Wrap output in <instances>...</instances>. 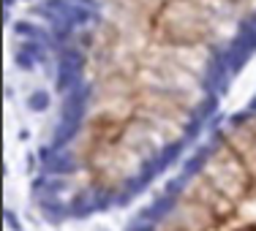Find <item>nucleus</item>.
<instances>
[{
  "label": "nucleus",
  "instance_id": "f257e3e1",
  "mask_svg": "<svg viewBox=\"0 0 256 231\" xmlns=\"http://www.w3.org/2000/svg\"><path fill=\"white\" fill-rule=\"evenodd\" d=\"M87 101H90V95L85 93L82 87L66 93V95H63V101H60V120L82 122L85 120V112H87Z\"/></svg>",
  "mask_w": 256,
  "mask_h": 231
},
{
  "label": "nucleus",
  "instance_id": "f03ea898",
  "mask_svg": "<svg viewBox=\"0 0 256 231\" xmlns=\"http://www.w3.org/2000/svg\"><path fill=\"white\" fill-rule=\"evenodd\" d=\"M41 171L44 174H60V177H68V174H74L76 171V161L71 155H55L52 161H47V163H41Z\"/></svg>",
  "mask_w": 256,
  "mask_h": 231
},
{
  "label": "nucleus",
  "instance_id": "7ed1b4c3",
  "mask_svg": "<svg viewBox=\"0 0 256 231\" xmlns=\"http://www.w3.org/2000/svg\"><path fill=\"white\" fill-rule=\"evenodd\" d=\"M82 87V71H68V68H57V76H55V90L60 93V98L71 90Z\"/></svg>",
  "mask_w": 256,
  "mask_h": 231
},
{
  "label": "nucleus",
  "instance_id": "20e7f679",
  "mask_svg": "<svg viewBox=\"0 0 256 231\" xmlns=\"http://www.w3.org/2000/svg\"><path fill=\"white\" fill-rule=\"evenodd\" d=\"M57 68L82 71L85 68V52H79L76 47H60L57 49Z\"/></svg>",
  "mask_w": 256,
  "mask_h": 231
},
{
  "label": "nucleus",
  "instance_id": "39448f33",
  "mask_svg": "<svg viewBox=\"0 0 256 231\" xmlns=\"http://www.w3.org/2000/svg\"><path fill=\"white\" fill-rule=\"evenodd\" d=\"M82 131V122H71V120H60V125H57L55 131V139H52V144H55L57 149L66 147V144L74 142V136Z\"/></svg>",
  "mask_w": 256,
  "mask_h": 231
},
{
  "label": "nucleus",
  "instance_id": "423d86ee",
  "mask_svg": "<svg viewBox=\"0 0 256 231\" xmlns=\"http://www.w3.org/2000/svg\"><path fill=\"white\" fill-rule=\"evenodd\" d=\"M28 109L33 112V115H41V112H47L49 109V103H52V98H49V93L47 90H33V93L28 95Z\"/></svg>",
  "mask_w": 256,
  "mask_h": 231
},
{
  "label": "nucleus",
  "instance_id": "0eeeda50",
  "mask_svg": "<svg viewBox=\"0 0 256 231\" xmlns=\"http://www.w3.org/2000/svg\"><path fill=\"white\" fill-rule=\"evenodd\" d=\"M14 63L22 68V71H33L35 66H38V60H35L30 52H25V49H17V54H14Z\"/></svg>",
  "mask_w": 256,
  "mask_h": 231
},
{
  "label": "nucleus",
  "instance_id": "6e6552de",
  "mask_svg": "<svg viewBox=\"0 0 256 231\" xmlns=\"http://www.w3.org/2000/svg\"><path fill=\"white\" fill-rule=\"evenodd\" d=\"M6 220H8V226H11V229H19V223H17V215L11 210L6 212Z\"/></svg>",
  "mask_w": 256,
  "mask_h": 231
},
{
  "label": "nucleus",
  "instance_id": "1a4fd4ad",
  "mask_svg": "<svg viewBox=\"0 0 256 231\" xmlns=\"http://www.w3.org/2000/svg\"><path fill=\"white\" fill-rule=\"evenodd\" d=\"M19 139H22V142H28V139H30V131L22 128V131H19Z\"/></svg>",
  "mask_w": 256,
  "mask_h": 231
},
{
  "label": "nucleus",
  "instance_id": "9d476101",
  "mask_svg": "<svg viewBox=\"0 0 256 231\" xmlns=\"http://www.w3.org/2000/svg\"><path fill=\"white\" fill-rule=\"evenodd\" d=\"M251 109H254V112H256V98H254V101H251Z\"/></svg>",
  "mask_w": 256,
  "mask_h": 231
}]
</instances>
